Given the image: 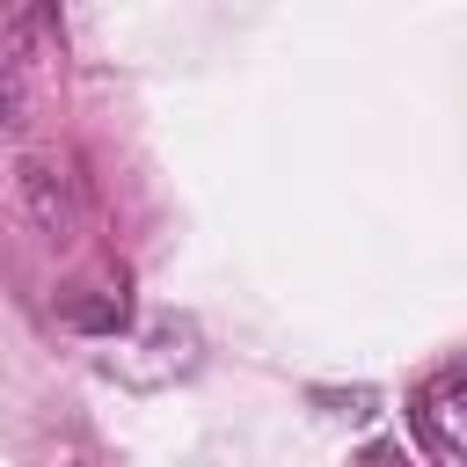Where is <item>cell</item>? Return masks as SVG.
I'll return each instance as SVG.
<instances>
[{"label":"cell","instance_id":"6da1fadb","mask_svg":"<svg viewBox=\"0 0 467 467\" xmlns=\"http://www.w3.org/2000/svg\"><path fill=\"white\" fill-rule=\"evenodd\" d=\"M15 204L51 248H73L88 234V175H80V161L66 146H22L15 153Z\"/></svg>","mask_w":467,"mask_h":467},{"label":"cell","instance_id":"7a4b0ae2","mask_svg":"<svg viewBox=\"0 0 467 467\" xmlns=\"http://www.w3.org/2000/svg\"><path fill=\"white\" fill-rule=\"evenodd\" d=\"M51 73V7H0V131H29Z\"/></svg>","mask_w":467,"mask_h":467},{"label":"cell","instance_id":"3957f363","mask_svg":"<svg viewBox=\"0 0 467 467\" xmlns=\"http://www.w3.org/2000/svg\"><path fill=\"white\" fill-rule=\"evenodd\" d=\"M416 423L438 438V452H445V460H460V467H467V358L423 379V394H416Z\"/></svg>","mask_w":467,"mask_h":467},{"label":"cell","instance_id":"277c9868","mask_svg":"<svg viewBox=\"0 0 467 467\" xmlns=\"http://www.w3.org/2000/svg\"><path fill=\"white\" fill-rule=\"evenodd\" d=\"M73 328H124V285H102V299H66Z\"/></svg>","mask_w":467,"mask_h":467},{"label":"cell","instance_id":"5b68a950","mask_svg":"<svg viewBox=\"0 0 467 467\" xmlns=\"http://www.w3.org/2000/svg\"><path fill=\"white\" fill-rule=\"evenodd\" d=\"M51 467H102V460H95V452H88V445H66V452H58V460H51Z\"/></svg>","mask_w":467,"mask_h":467}]
</instances>
